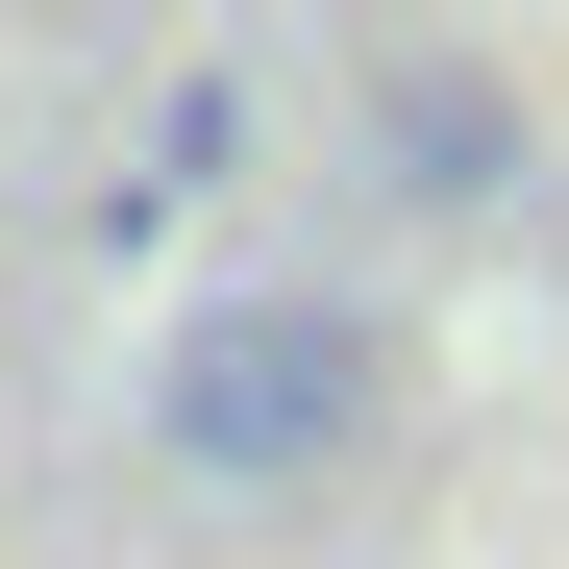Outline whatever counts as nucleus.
<instances>
[{"instance_id":"obj_1","label":"nucleus","mask_w":569,"mask_h":569,"mask_svg":"<svg viewBox=\"0 0 569 569\" xmlns=\"http://www.w3.org/2000/svg\"><path fill=\"white\" fill-rule=\"evenodd\" d=\"M371 421V322L347 298H199L149 371V446L199 470V496H298V470Z\"/></svg>"},{"instance_id":"obj_2","label":"nucleus","mask_w":569,"mask_h":569,"mask_svg":"<svg viewBox=\"0 0 569 569\" xmlns=\"http://www.w3.org/2000/svg\"><path fill=\"white\" fill-rule=\"evenodd\" d=\"M397 173L421 199H496V74H397Z\"/></svg>"}]
</instances>
